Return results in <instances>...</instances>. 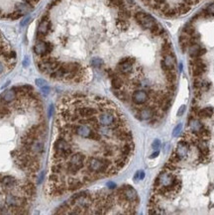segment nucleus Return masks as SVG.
Wrapping results in <instances>:
<instances>
[{
  "label": "nucleus",
  "mask_w": 214,
  "mask_h": 215,
  "mask_svg": "<svg viewBox=\"0 0 214 215\" xmlns=\"http://www.w3.org/2000/svg\"><path fill=\"white\" fill-rule=\"evenodd\" d=\"M176 8H178V14H180V15H182V14H186L187 12H189L190 9H191V6L187 5V4L183 3V2H180Z\"/></svg>",
  "instance_id": "aec40b11"
},
{
  "label": "nucleus",
  "mask_w": 214,
  "mask_h": 215,
  "mask_svg": "<svg viewBox=\"0 0 214 215\" xmlns=\"http://www.w3.org/2000/svg\"><path fill=\"white\" fill-rule=\"evenodd\" d=\"M16 97H17L16 91L12 88V89H9V90L4 91L3 93L1 94V96H0V99L3 100L4 102L9 103V102H11V101H13Z\"/></svg>",
  "instance_id": "9b49d317"
},
{
  "label": "nucleus",
  "mask_w": 214,
  "mask_h": 215,
  "mask_svg": "<svg viewBox=\"0 0 214 215\" xmlns=\"http://www.w3.org/2000/svg\"><path fill=\"white\" fill-rule=\"evenodd\" d=\"M150 32H151V34L153 35V36H155V37H161L162 35L164 34L166 31H164V29L163 27H162L161 25L160 24H155L153 27L150 29Z\"/></svg>",
  "instance_id": "dca6fc26"
},
{
  "label": "nucleus",
  "mask_w": 214,
  "mask_h": 215,
  "mask_svg": "<svg viewBox=\"0 0 214 215\" xmlns=\"http://www.w3.org/2000/svg\"><path fill=\"white\" fill-rule=\"evenodd\" d=\"M176 178H178V176L175 174V172L164 170L156 178L154 186H161V187L167 188L175 183Z\"/></svg>",
  "instance_id": "f257e3e1"
},
{
  "label": "nucleus",
  "mask_w": 214,
  "mask_h": 215,
  "mask_svg": "<svg viewBox=\"0 0 214 215\" xmlns=\"http://www.w3.org/2000/svg\"><path fill=\"white\" fill-rule=\"evenodd\" d=\"M160 146H161V142L159 140H155L152 144V148L154 149V150H158V149L160 148Z\"/></svg>",
  "instance_id": "393cba45"
},
{
  "label": "nucleus",
  "mask_w": 214,
  "mask_h": 215,
  "mask_svg": "<svg viewBox=\"0 0 214 215\" xmlns=\"http://www.w3.org/2000/svg\"><path fill=\"white\" fill-rule=\"evenodd\" d=\"M2 72H3V65L0 63V74H1Z\"/></svg>",
  "instance_id": "72a5a7b5"
},
{
  "label": "nucleus",
  "mask_w": 214,
  "mask_h": 215,
  "mask_svg": "<svg viewBox=\"0 0 214 215\" xmlns=\"http://www.w3.org/2000/svg\"><path fill=\"white\" fill-rule=\"evenodd\" d=\"M30 21H31V17H27V18H25L24 20H23L22 22H21V25H22V26H25L26 24H27V23H29Z\"/></svg>",
  "instance_id": "cd10ccee"
},
{
  "label": "nucleus",
  "mask_w": 214,
  "mask_h": 215,
  "mask_svg": "<svg viewBox=\"0 0 214 215\" xmlns=\"http://www.w3.org/2000/svg\"><path fill=\"white\" fill-rule=\"evenodd\" d=\"M200 48H201V46L198 43L189 45V53L190 58H196V57H198V52H199V50H200Z\"/></svg>",
  "instance_id": "a211bd4d"
},
{
  "label": "nucleus",
  "mask_w": 214,
  "mask_h": 215,
  "mask_svg": "<svg viewBox=\"0 0 214 215\" xmlns=\"http://www.w3.org/2000/svg\"><path fill=\"white\" fill-rule=\"evenodd\" d=\"M134 17H135L136 22L145 30H150L155 24H157V21L155 20V18L152 17L150 14L144 12V11H137Z\"/></svg>",
  "instance_id": "f03ea898"
},
{
  "label": "nucleus",
  "mask_w": 214,
  "mask_h": 215,
  "mask_svg": "<svg viewBox=\"0 0 214 215\" xmlns=\"http://www.w3.org/2000/svg\"><path fill=\"white\" fill-rule=\"evenodd\" d=\"M36 82H37V84H38L39 86H41V87H43L45 84V80H43V79H37L36 80Z\"/></svg>",
  "instance_id": "c85d7f7f"
},
{
  "label": "nucleus",
  "mask_w": 214,
  "mask_h": 215,
  "mask_svg": "<svg viewBox=\"0 0 214 215\" xmlns=\"http://www.w3.org/2000/svg\"><path fill=\"white\" fill-rule=\"evenodd\" d=\"M159 154H160V151H156L155 153H153L151 156H150V159H155V158H157L158 156H159Z\"/></svg>",
  "instance_id": "c756f323"
},
{
  "label": "nucleus",
  "mask_w": 214,
  "mask_h": 215,
  "mask_svg": "<svg viewBox=\"0 0 214 215\" xmlns=\"http://www.w3.org/2000/svg\"><path fill=\"white\" fill-rule=\"evenodd\" d=\"M15 7H16V11L20 12L22 15H25L26 13H28L31 10H33V6H31L28 3H26V2H20V3H17Z\"/></svg>",
  "instance_id": "ddd939ff"
},
{
  "label": "nucleus",
  "mask_w": 214,
  "mask_h": 215,
  "mask_svg": "<svg viewBox=\"0 0 214 215\" xmlns=\"http://www.w3.org/2000/svg\"><path fill=\"white\" fill-rule=\"evenodd\" d=\"M145 176V172H140V176H139V178L140 179H143Z\"/></svg>",
  "instance_id": "2f4dec72"
},
{
  "label": "nucleus",
  "mask_w": 214,
  "mask_h": 215,
  "mask_svg": "<svg viewBox=\"0 0 214 215\" xmlns=\"http://www.w3.org/2000/svg\"><path fill=\"white\" fill-rule=\"evenodd\" d=\"M184 111H185V105L180 106V110H178V116H182L183 113H184Z\"/></svg>",
  "instance_id": "a878e982"
},
{
  "label": "nucleus",
  "mask_w": 214,
  "mask_h": 215,
  "mask_svg": "<svg viewBox=\"0 0 214 215\" xmlns=\"http://www.w3.org/2000/svg\"><path fill=\"white\" fill-rule=\"evenodd\" d=\"M180 161H182V160H180V158L178 157V155L175 154V152H173L171 155L170 159H169V163H171V164H173V165H178V163L180 162Z\"/></svg>",
  "instance_id": "5701e85b"
},
{
  "label": "nucleus",
  "mask_w": 214,
  "mask_h": 215,
  "mask_svg": "<svg viewBox=\"0 0 214 215\" xmlns=\"http://www.w3.org/2000/svg\"><path fill=\"white\" fill-rule=\"evenodd\" d=\"M135 63L134 58H123L120 60L117 65V74L123 79L124 76L131 74L133 72V65ZM124 80V79H123Z\"/></svg>",
  "instance_id": "7ed1b4c3"
},
{
  "label": "nucleus",
  "mask_w": 214,
  "mask_h": 215,
  "mask_svg": "<svg viewBox=\"0 0 214 215\" xmlns=\"http://www.w3.org/2000/svg\"><path fill=\"white\" fill-rule=\"evenodd\" d=\"M111 82H112V87L114 88V90H116V89H122L124 83H125L123 79H122L119 74H117V75H115L114 77H112Z\"/></svg>",
  "instance_id": "2eb2a0df"
},
{
  "label": "nucleus",
  "mask_w": 214,
  "mask_h": 215,
  "mask_svg": "<svg viewBox=\"0 0 214 215\" xmlns=\"http://www.w3.org/2000/svg\"><path fill=\"white\" fill-rule=\"evenodd\" d=\"M214 109L212 107H206L203 109H200L197 113V116L199 118H209L213 115Z\"/></svg>",
  "instance_id": "f3484780"
},
{
  "label": "nucleus",
  "mask_w": 214,
  "mask_h": 215,
  "mask_svg": "<svg viewBox=\"0 0 214 215\" xmlns=\"http://www.w3.org/2000/svg\"><path fill=\"white\" fill-rule=\"evenodd\" d=\"M189 146H190V144L184 140H182L178 142V147H176L175 152L180 160H183L187 157V155H189Z\"/></svg>",
  "instance_id": "0eeeda50"
},
{
  "label": "nucleus",
  "mask_w": 214,
  "mask_h": 215,
  "mask_svg": "<svg viewBox=\"0 0 214 215\" xmlns=\"http://www.w3.org/2000/svg\"><path fill=\"white\" fill-rule=\"evenodd\" d=\"M180 130H182V124H178L175 126V128L173 129V137H178V134L180 133Z\"/></svg>",
  "instance_id": "b1692460"
},
{
  "label": "nucleus",
  "mask_w": 214,
  "mask_h": 215,
  "mask_svg": "<svg viewBox=\"0 0 214 215\" xmlns=\"http://www.w3.org/2000/svg\"><path fill=\"white\" fill-rule=\"evenodd\" d=\"M163 61L164 63V65H167V68L170 70H175V54H169V55L164 57Z\"/></svg>",
  "instance_id": "f8f14e48"
},
{
  "label": "nucleus",
  "mask_w": 214,
  "mask_h": 215,
  "mask_svg": "<svg viewBox=\"0 0 214 215\" xmlns=\"http://www.w3.org/2000/svg\"><path fill=\"white\" fill-rule=\"evenodd\" d=\"M121 190H122V192H123V194H124V196H125L127 201H129L130 203H133V204L138 205V201H139L138 194L132 186L131 185H123L121 187Z\"/></svg>",
  "instance_id": "423d86ee"
},
{
  "label": "nucleus",
  "mask_w": 214,
  "mask_h": 215,
  "mask_svg": "<svg viewBox=\"0 0 214 215\" xmlns=\"http://www.w3.org/2000/svg\"><path fill=\"white\" fill-rule=\"evenodd\" d=\"M51 29V22L49 20L48 15H45L42 18L41 22L39 24L38 27V34H37V40H42V41H45V38L48 35L49 31Z\"/></svg>",
  "instance_id": "20e7f679"
},
{
  "label": "nucleus",
  "mask_w": 214,
  "mask_h": 215,
  "mask_svg": "<svg viewBox=\"0 0 214 215\" xmlns=\"http://www.w3.org/2000/svg\"><path fill=\"white\" fill-rule=\"evenodd\" d=\"M182 2H183V3H185V4H187V5H189V6L194 5L193 0H182Z\"/></svg>",
  "instance_id": "bb28decb"
},
{
  "label": "nucleus",
  "mask_w": 214,
  "mask_h": 215,
  "mask_svg": "<svg viewBox=\"0 0 214 215\" xmlns=\"http://www.w3.org/2000/svg\"><path fill=\"white\" fill-rule=\"evenodd\" d=\"M34 53L36 54L37 56H39V57L49 56L46 41L37 40L36 44H35V46H34Z\"/></svg>",
  "instance_id": "1a4fd4ad"
},
{
  "label": "nucleus",
  "mask_w": 214,
  "mask_h": 215,
  "mask_svg": "<svg viewBox=\"0 0 214 215\" xmlns=\"http://www.w3.org/2000/svg\"><path fill=\"white\" fill-rule=\"evenodd\" d=\"M108 186H109V188H114L115 186V183H108Z\"/></svg>",
  "instance_id": "7c9ffc66"
},
{
  "label": "nucleus",
  "mask_w": 214,
  "mask_h": 215,
  "mask_svg": "<svg viewBox=\"0 0 214 215\" xmlns=\"http://www.w3.org/2000/svg\"><path fill=\"white\" fill-rule=\"evenodd\" d=\"M149 92L146 89H137L132 93L131 99L136 105H142L149 100Z\"/></svg>",
  "instance_id": "39448f33"
},
{
  "label": "nucleus",
  "mask_w": 214,
  "mask_h": 215,
  "mask_svg": "<svg viewBox=\"0 0 214 215\" xmlns=\"http://www.w3.org/2000/svg\"><path fill=\"white\" fill-rule=\"evenodd\" d=\"M28 61H29V60H28V58H26L25 61H24V65H25V67H27V65H28Z\"/></svg>",
  "instance_id": "473e14b6"
},
{
  "label": "nucleus",
  "mask_w": 214,
  "mask_h": 215,
  "mask_svg": "<svg viewBox=\"0 0 214 215\" xmlns=\"http://www.w3.org/2000/svg\"><path fill=\"white\" fill-rule=\"evenodd\" d=\"M136 116L140 120H150L154 117V111L152 107H142L136 112Z\"/></svg>",
  "instance_id": "6e6552de"
},
{
  "label": "nucleus",
  "mask_w": 214,
  "mask_h": 215,
  "mask_svg": "<svg viewBox=\"0 0 214 215\" xmlns=\"http://www.w3.org/2000/svg\"><path fill=\"white\" fill-rule=\"evenodd\" d=\"M189 129L191 130V133H194V134L199 132L204 127L203 124L200 122V120L196 119V118H189Z\"/></svg>",
  "instance_id": "9d476101"
},
{
  "label": "nucleus",
  "mask_w": 214,
  "mask_h": 215,
  "mask_svg": "<svg viewBox=\"0 0 214 215\" xmlns=\"http://www.w3.org/2000/svg\"><path fill=\"white\" fill-rule=\"evenodd\" d=\"M166 79L168 83H175L176 80V74L175 70H170L166 72Z\"/></svg>",
  "instance_id": "6ab92c4d"
},
{
  "label": "nucleus",
  "mask_w": 214,
  "mask_h": 215,
  "mask_svg": "<svg viewBox=\"0 0 214 215\" xmlns=\"http://www.w3.org/2000/svg\"><path fill=\"white\" fill-rule=\"evenodd\" d=\"M180 50H182V53H185L186 52V50L189 49V36H187L186 34H182L180 36Z\"/></svg>",
  "instance_id": "4468645a"
},
{
  "label": "nucleus",
  "mask_w": 214,
  "mask_h": 215,
  "mask_svg": "<svg viewBox=\"0 0 214 215\" xmlns=\"http://www.w3.org/2000/svg\"><path fill=\"white\" fill-rule=\"evenodd\" d=\"M103 60H101L100 58H93L92 60L90 61V65H92L93 68H99L103 65Z\"/></svg>",
  "instance_id": "4be33fe9"
},
{
  "label": "nucleus",
  "mask_w": 214,
  "mask_h": 215,
  "mask_svg": "<svg viewBox=\"0 0 214 215\" xmlns=\"http://www.w3.org/2000/svg\"><path fill=\"white\" fill-rule=\"evenodd\" d=\"M183 33L186 34L187 36H191L192 34H194L195 29H194V27H193V25H192L191 22H189V23H187V24L184 25V27H183Z\"/></svg>",
  "instance_id": "412c9836"
}]
</instances>
